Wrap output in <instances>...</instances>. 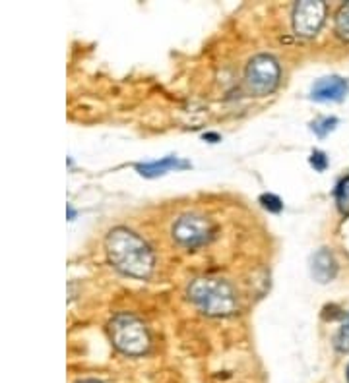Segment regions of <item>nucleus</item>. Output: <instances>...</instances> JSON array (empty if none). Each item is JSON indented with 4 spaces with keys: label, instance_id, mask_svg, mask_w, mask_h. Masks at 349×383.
Instances as JSON below:
<instances>
[{
    "label": "nucleus",
    "instance_id": "1",
    "mask_svg": "<svg viewBox=\"0 0 349 383\" xmlns=\"http://www.w3.org/2000/svg\"><path fill=\"white\" fill-rule=\"evenodd\" d=\"M107 257L119 271L136 279H147L154 271L155 257L152 248L136 232L117 227L105 238Z\"/></svg>",
    "mask_w": 349,
    "mask_h": 383
},
{
    "label": "nucleus",
    "instance_id": "2",
    "mask_svg": "<svg viewBox=\"0 0 349 383\" xmlns=\"http://www.w3.org/2000/svg\"><path fill=\"white\" fill-rule=\"evenodd\" d=\"M188 298L208 316H231L239 310L237 295L228 281L200 277L188 287Z\"/></svg>",
    "mask_w": 349,
    "mask_h": 383
},
{
    "label": "nucleus",
    "instance_id": "3",
    "mask_svg": "<svg viewBox=\"0 0 349 383\" xmlns=\"http://www.w3.org/2000/svg\"><path fill=\"white\" fill-rule=\"evenodd\" d=\"M113 344L129 356H142L150 349V335L146 325L132 314H119L109 323Z\"/></svg>",
    "mask_w": 349,
    "mask_h": 383
},
{
    "label": "nucleus",
    "instance_id": "4",
    "mask_svg": "<svg viewBox=\"0 0 349 383\" xmlns=\"http://www.w3.org/2000/svg\"><path fill=\"white\" fill-rule=\"evenodd\" d=\"M279 64L274 56L270 55H256L252 58L246 72H244V80L252 93L256 95H268L279 83Z\"/></svg>",
    "mask_w": 349,
    "mask_h": 383
},
{
    "label": "nucleus",
    "instance_id": "5",
    "mask_svg": "<svg viewBox=\"0 0 349 383\" xmlns=\"http://www.w3.org/2000/svg\"><path fill=\"white\" fill-rule=\"evenodd\" d=\"M173 238L180 246L195 248L204 246L211 238V224L200 215H183L173 224Z\"/></svg>",
    "mask_w": 349,
    "mask_h": 383
},
{
    "label": "nucleus",
    "instance_id": "6",
    "mask_svg": "<svg viewBox=\"0 0 349 383\" xmlns=\"http://www.w3.org/2000/svg\"><path fill=\"white\" fill-rule=\"evenodd\" d=\"M326 6L320 0H303L293 10V27L303 37L317 35L324 24Z\"/></svg>",
    "mask_w": 349,
    "mask_h": 383
},
{
    "label": "nucleus",
    "instance_id": "7",
    "mask_svg": "<svg viewBox=\"0 0 349 383\" xmlns=\"http://www.w3.org/2000/svg\"><path fill=\"white\" fill-rule=\"evenodd\" d=\"M348 81L340 78V76H328V78H322L318 80L315 86H312V99L315 101H320V103H330V101H341L345 93H348Z\"/></svg>",
    "mask_w": 349,
    "mask_h": 383
},
{
    "label": "nucleus",
    "instance_id": "8",
    "mask_svg": "<svg viewBox=\"0 0 349 383\" xmlns=\"http://www.w3.org/2000/svg\"><path fill=\"white\" fill-rule=\"evenodd\" d=\"M338 273V264L334 260V255L330 250H318L317 254L312 255L310 260V275L315 277L318 283H330Z\"/></svg>",
    "mask_w": 349,
    "mask_h": 383
},
{
    "label": "nucleus",
    "instance_id": "9",
    "mask_svg": "<svg viewBox=\"0 0 349 383\" xmlns=\"http://www.w3.org/2000/svg\"><path fill=\"white\" fill-rule=\"evenodd\" d=\"M190 163L188 161H180L179 157H163L162 161H154V163H138L136 170L140 175L146 176V178H155V176H162L169 170H177V168H188Z\"/></svg>",
    "mask_w": 349,
    "mask_h": 383
},
{
    "label": "nucleus",
    "instance_id": "10",
    "mask_svg": "<svg viewBox=\"0 0 349 383\" xmlns=\"http://www.w3.org/2000/svg\"><path fill=\"white\" fill-rule=\"evenodd\" d=\"M336 203L341 215L349 217V176H343L336 186Z\"/></svg>",
    "mask_w": 349,
    "mask_h": 383
},
{
    "label": "nucleus",
    "instance_id": "11",
    "mask_svg": "<svg viewBox=\"0 0 349 383\" xmlns=\"http://www.w3.org/2000/svg\"><path fill=\"white\" fill-rule=\"evenodd\" d=\"M336 33L338 37L349 43V2L343 4L340 12L336 14Z\"/></svg>",
    "mask_w": 349,
    "mask_h": 383
},
{
    "label": "nucleus",
    "instance_id": "12",
    "mask_svg": "<svg viewBox=\"0 0 349 383\" xmlns=\"http://www.w3.org/2000/svg\"><path fill=\"white\" fill-rule=\"evenodd\" d=\"M334 344H336V351L338 352H349V316L345 319V323L338 331L336 339H334Z\"/></svg>",
    "mask_w": 349,
    "mask_h": 383
},
{
    "label": "nucleus",
    "instance_id": "13",
    "mask_svg": "<svg viewBox=\"0 0 349 383\" xmlns=\"http://www.w3.org/2000/svg\"><path fill=\"white\" fill-rule=\"evenodd\" d=\"M260 203H262V208L268 209L270 213H279L284 209V201L279 200L277 196H274V194H262L260 196Z\"/></svg>",
    "mask_w": 349,
    "mask_h": 383
},
{
    "label": "nucleus",
    "instance_id": "14",
    "mask_svg": "<svg viewBox=\"0 0 349 383\" xmlns=\"http://www.w3.org/2000/svg\"><path fill=\"white\" fill-rule=\"evenodd\" d=\"M338 124V119H322L317 120V122H312V132L317 134L318 137H324L328 132H332L334 128Z\"/></svg>",
    "mask_w": 349,
    "mask_h": 383
},
{
    "label": "nucleus",
    "instance_id": "15",
    "mask_svg": "<svg viewBox=\"0 0 349 383\" xmlns=\"http://www.w3.org/2000/svg\"><path fill=\"white\" fill-rule=\"evenodd\" d=\"M310 165L322 173V170L328 167V157H326L322 152H312V155H310Z\"/></svg>",
    "mask_w": 349,
    "mask_h": 383
},
{
    "label": "nucleus",
    "instance_id": "16",
    "mask_svg": "<svg viewBox=\"0 0 349 383\" xmlns=\"http://www.w3.org/2000/svg\"><path fill=\"white\" fill-rule=\"evenodd\" d=\"M78 383H101V382H98V379H84V382H78Z\"/></svg>",
    "mask_w": 349,
    "mask_h": 383
},
{
    "label": "nucleus",
    "instance_id": "17",
    "mask_svg": "<svg viewBox=\"0 0 349 383\" xmlns=\"http://www.w3.org/2000/svg\"><path fill=\"white\" fill-rule=\"evenodd\" d=\"M206 137V140H218V136H216V134H208V136H204Z\"/></svg>",
    "mask_w": 349,
    "mask_h": 383
},
{
    "label": "nucleus",
    "instance_id": "18",
    "mask_svg": "<svg viewBox=\"0 0 349 383\" xmlns=\"http://www.w3.org/2000/svg\"><path fill=\"white\" fill-rule=\"evenodd\" d=\"M345 375H348V382H349V364H348V370H345Z\"/></svg>",
    "mask_w": 349,
    "mask_h": 383
}]
</instances>
